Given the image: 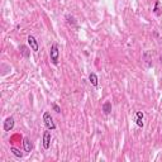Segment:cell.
Instances as JSON below:
<instances>
[{"label":"cell","instance_id":"cell-1","mask_svg":"<svg viewBox=\"0 0 162 162\" xmlns=\"http://www.w3.org/2000/svg\"><path fill=\"white\" fill-rule=\"evenodd\" d=\"M50 58H51V62L53 65H58V58H60V51H58V47L56 43H53L51 46V51H50Z\"/></svg>","mask_w":162,"mask_h":162},{"label":"cell","instance_id":"cell-2","mask_svg":"<svg viewBox=\"0 0 162 162\" xmlns=\"http://www.w3.org/2000/svg\"><path fill=\"white\" fill-rule=\"evenodd\" d=\"M43 122H44V125L47 127V129H50V130L56 129V124L53 122V118L51 117V114L48 112L43 113Z\"/></svg>","mask_w":162,"mask_h":162},{"label":"cell","instance_id":"cell-3","mask_svg":"<svg viewBox=\"0 0 162 162\" xmlns=\"http://www.w3.org/2000/svg\"><path fill=\"white\" fill-rule=\"evenodd\" d=\"M51 139H52V136H51V132L50 129H47L44 130V133H43V148L44 149H48L50 146H51Z\"/></svg>","mask_w":162,"mask_h":162},{"label":"cell","instance_id":"cell-4","mask_svg":"<svg viewBox=\"0 0 162 162\" xmlns=\"http://www.w3.org/2000/svg\"><path fill=\"white\" fill-rule=\"evenodd\" d=\"M14 124H15V121L13 117H8L7 119H5L4 122V130L5 132H10L11 129L14 128Z\"/></svg>","mask_w":162,"mask_h":162},{"label":"cell","instance_id":"cell-5","mask_svg":"<svg viewBox=\"0 0 162 162\" xmlns=\"http://www.w3.org/2000/svg\"><path fill=\"white\" fill-rule=\"evenodd\" d=\"M27 41H28V44H29V47H31V50L32 51H34V52H37L38 50H39V47H38V42H37V39H35L33 35H29V37L27 38Z\"/></svg>","mask_w":162,"mask_h":162},{"label":"cell","instance_id":"cell-6","mask_svg":"<svg viewBox=\"0 0 162 162\" xmlns=\"http://www.w3.org/2000/svg\"><path fill=\"white\" fill-rule=\"evenodd\" d=\"M23 148H24V152L29 153V152H32V149H33V145H32V142L29 138H24L23 139Z\"/></svg>","mask_w":162,"mask_h":162},{"label":"cell","instance_id":"cell-7","mask_svg":"<svg viewBox=\"0 0 162 162\" xmlns=\"http://www.w3.org/2000/svg\"><path fill=\"white\" fill-rule=\"evenodd\" d=\"M101 109H103L105 115H109V114L112 113V103L110 101H105V103L103 104V106H101Z\"/></svg>","mask_w":162,"mask_h":162},{"label":"cell","instance_id":"cell-8","mask_svg":"<svg viewBox=\"0 0 162 162\" xmlns=\"http://www.w3.org/2000/svg\"><path fill=\"white\" fill-rule=\"evenodd\" d=\"M89 81H90V84H91L93 86L96 87V86H98V84H99V79H98L96 74H94V72L90 74V75H89Z\"/></svg>","mask_w":162,"mask_h":162},{"label":"cell","instance_id":"cell-9","mask_svg":"<svg viewBox=\"0 0 162 162\" xmlns=\"http://www.w3.org/2000/svg\"><path fill=\"white\" fill-rule=\"evenodd\" d=\"M20 55L24 57V58H29V56H31V52H29V48L27 46H20Z\"/></svg>","mask_w":162,"mask_h":162},{"label":"cell","instance_id":"cell-10","mask_svg":"<svg viewBox=\"0 0 162 162\" xmlns=\"http://www.w3.org/2000/svg\"><path fill=\"white\" fill-rule=\"evenodd\" d=\"M10 152L13 153L15 157H18V158H22V157H23V153L19 151V149H17V148H14V147H10Z\"/></svg>","mask_w":162,"mask_h":162},{"label":"cell","instance_id":"cell-11","mask_svg":"<svg viewBox=\"0 0 162 162\" xmlns=\"http://www.w3.org/2000/svg\"><path fill=\"white\" fill-rule=\"evenodd\" d=\"M66 19H67V23L70 26H72V27H76L77 26V23L75 20V18L72 15H66Z\"/></svg>","mask_w":162,"mask_h":162},{"label":"cell","instance_id":"cell-12","mask_svg":"<svg viewBox=\"0 0 162 162\" xmlns=\"http://www.w3.org/2000/svg\"><path fill=\"white\" fill-rule=\"evenodd\" d=\"M136 123H137V125H138L139 128L145 127V123H143V118H142V117H137V115H136Z\"/></svg>","mask_w":162,"mask_h":162},{"label":"cell","instance_id":"cell-13","mask_svg":"<svg viewBox=\"0 0 162 162\" xmlns=\"http://www.w3.org/2000/svg\"><path fill=\"white\" fill-rule=\"evenodd\" d=\"M160 2L157 0V2H156V4H154V9H153V13L156 14V15H160L161 14V11H160Z\"/></svg>","mask_w":162,"mask_h":162},{"label":"cell","instance_id":"cell-14","mask_svg":"<svg viewBox=\"0 0 162 162\" xmlns=\"http://www.w3.org/2000/svg\"><path fill=\"white\" fill-rule=\"evenodd\" d=\"M52 108H53V110H55L56 113H61V108H60L57 104H53V105H52Z\"/></svg>","mask_w":162,"mask_h":162},{"label":"cell","instance_id":"cell-15","mask_svg":"<svg viewBox=\"0 0 162 162\" xmlns=\"http://www.w3.org/2000/svg\"><path fill=\"white\" fill-rule=\"evenodd\" d=\"M136 115H137V117H142V118H143V113H142V112H137Z\"/></svg>","mask_w":162,"mask_h":162}]
</instances>
